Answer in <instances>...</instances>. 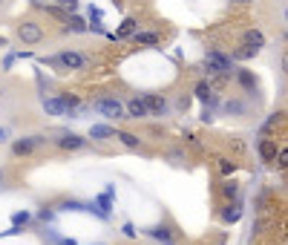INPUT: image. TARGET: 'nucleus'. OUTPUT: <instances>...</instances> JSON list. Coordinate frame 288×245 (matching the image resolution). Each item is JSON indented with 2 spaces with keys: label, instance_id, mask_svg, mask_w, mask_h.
Here are the masks:
<instances>
[{
  "label": "nucleus",
  "instance_id": "obj_1",
  "mask_svg": "<svg viewBox=\"0 0 288 245\" xmlns=\"http://www.w3.org/2000/svg\"><path fill=\"white\" fill-rule=\"evenodd\" d=\"M233 70V55H225L219 49H207L205 52V72L210 78H219V75H228Z\"/></svg>",
  "mask_w": 288,
  "mask_h": 245
},
{
  "label": "nucleus",
  "instance_id": "obj_2",
  "mask_svg": "<svg viewBox=\"0 0 288 245\" xmlns=\"http://www.w3.org/2000/svg\"><path fill=\"white\" fill-rule=\"evenodd\" d=\"M15 32H18V38H21L23 47H35V44H41V41L46 38L44 26L38 24V21H21Z\"/></svg>",
  "mask_w": 288,
  "mask_h": 245
},
{
  "label": "nucleus",
  "instance_id": "obj_3",
  "mask_svg": "<svg viewBox=\"0 0 288 245\" xmlns=\"http://www.w3.org/2000/svg\"><path fill=\"white\" fill-rule=\"evenodd\" d=\"M55 58H58V67H61V70H87V67H90V58L75 52V49H64V52H58Z\"/></svg>",
  "mask_w": 288,
  "mask_h": 245
},
{
  "label": "nucleus",
  "instance_id": "obj_4",
  "mask_svg": "<svg viewBox=\"0 0 288 245\" xmlns=\"http://www.w3.org/2000/svg\"><path fill=\"white\" fill-rule=\"evenodd\" d=\"M95 110L104 113L107 118H124L127 104H121L118 98H98V101H95Z\"/></svg>",
  "mask_w": 288,
  "mask_h": 245
},
{
  "label": "nucleus",
  "instance_id": "obj_5",
  "mask_svg": "<svg viewBox=\"0 0 288 245\" xmlns=\"http://www.w3.org/2000/svg\"><path fill=\"white\" fill-rule=\"evenodd\" d=\"M46 136H26V139H18L15 144H12V156H29V153H35V147L38 144H44Z\"/></svg>",
  "mask_w": 288,
  "mask_h": 245
},
{
  "label": "nucleus",
  "instance_id": "obj_6",
  "mask_svg": "<svg viewBox=\"0 0 288 245\" xmlns=\"http://www.w3.org/2000/svg\"><path fill=\"white\" fill-rule=\"evenodd\" d=\"M138 32V21L136 18H124L121 21V26H118V32H110V41H124V38H133Z\"/></svg>",
  "mask_w": 288,
  "mask_h": 245
},
{
  "label": "nucleus",
  "instance_id": "obj_7",
  "mask_svg": "<svg viewBox=\"0 0 288 245\" xmlns=\"http://www.w3.org/2000/svg\"><path fill=\"white\" fill-rule=\"evenodd\" d=\"M150 107V116H167V98L164 95H153V93H144L141 95Z\"/></svg>",
  "mask_w": 288,
  "mask_h": 245
},
{
  "label": "nucleus",
  "instance_id": "obj_8",
  "mask_svg": "<svg viewBox=\"0 0 288 245\" xmlns=\"http://www.w3.org/2000/svg\"><path fill=\"white\" fill-rule=\"evenodd\" d=\"M150 116V107H147V101L144 98H130L127 101V118H147Z\"/></svg>",
  "mask_w": 288,
  "mask_h": 245
},
{
  "label": "nucleus",
  "instance_id": "obj_9",
  "mask_svg": "<svg viewBox=\"0 0 288 245\" xmlns=\"http://www.w3.org/2000/svg\"><path fill=\"white\" fill-rule=\"evenodd\" d=\"M84 144H87V139L78 136V133H64V136L58 139V147H61V150H81Z\"/></svg>",
  "mask_w": 288,
  "mask_h": 245
},
{
  "label": "nucleus",
  "instance_id": "obj_10",
  "mask_svg": "<svg viewBox=\"0 0 288 245\" xmlns=\"http://www.w3.org/2000/svg\"><path fill=\"white\" fill-rule=\"evenodd\" d=\"M193 95L199 98V101H205L207 107L216 104V95H213V87H210V81H199V84L193 87Z\"/></svg>",
  "mask_w": 288,
  "mask_h": 245
},
{
  "label": "nucleus",
  "instance_id": "obj_11",
  "mask_svg": "<svg viewBox=\"0 0 288 245\" xmlns=\"http://www.w3.org/2000/svg\"><path fill=\"white\" fill-rule=\"evenodd\" d=\"M113 199H115V185H107V190H104L101 196H95V205L101 208V213L110 219V210H113Z\"/></svg>",
  "mask_w": 288,
  "mask_h": 245
},
{
  "label": "nucleus",
  "instance_id": "obj_12",
  "mask_svg": "<svg viewBox=\"0 0 288 245\" xmlns=\"http://www.w3.org/2000/svg\"><path fill=\"white\" fill-rule=\"evenodd\" d=\"M239 219H242V202L239 199H236V202H228L225 210H222V222H225V225H236Z\"/></svg>",
  "mask_w": 288,
  "mask_h": 245
},
{
  "label": "nucleus",
  "instance_id": "obj_13",
  "mask_svg": "<svg viewBox=\"0 0 288 245\" xmlns=\"http://www.w3.org/2000/svg\"><path fill=\"white\" fill-rule=\"evenodd\" d=\"M276 156H279V147H276V141L274 139H262L259 141V159L262 162H276Z\"/></svg>",
  "mask_w": 288,
  "mask_h": 245
},
{
  "label": "nucleus",
  "instance_id": "obj_14",
  "mask_svg": "<svg viewBox=\"0 0 288 245\" xmlns=\"http://www.w3.org/2000/svg\"><path fill=\"white\" fill-rule=\"evenodd\" d=\"M216 170H219L222 179H230V176L239 170V162H233L230 156H219V159H216Z\"/></svg>",
  "mask_w": 288,
  "mask_h": 245
},
{
  "label": "nucleus",
  "instance_id": "obj_15",
  "mask_svg": "<svg viewBox=\"0 0 288 245\" xmlns=\"http://www.w3.org/2000/svg\"><path fill=\"white\" fill-rule=\"evenodd\" d=\"M90 29V24L84 21V18H78V15H69L67 21H64V32H72V35H84Z\"/></svg>",
  "mask_w": 288,
  "mask_h": 245
},
{
  "label": "nucleus",
  "instance_id": "obj_16",
  "mask_svg": "<svg viewBox=\"0 0 288 245\" xmlns=\"http://www.w3.org/2000/svg\"><path fill=\"white\" fill-rule=\"evenodd\" d=\"M44 113L46 116H67V107H64V101H61V95H55V98H46L44 95Z\"/></svg>",
  "mask_w": 288,
  "mask_h": 245
},
{
  "label": "nucleus",
  "instance_id": "obj_17",
  "mask_svg": "<svg viewBox=\"0 0 288 245\" xmlns=\"http://www.w3.org/2000/svg\"><path fill=\"white\" fill-rule=\"evenodd\" d=\"M144 233H147L150 239H156V242H170L173 239V231L167 225H153V228H147Z\"/></svg>",
  "mask_w": 288,
  "mask_h": 245
},
{
  "label": "nucleus",
  "instance_id": "obj_18",
  "mask_svg": "<svg viewBox=\"0 0 288 245\" xmlns=\"http://www.w3.org/2000/svg\"><path fill=\"white\" fill-rule=\"evenodd\" d=\"M90 139H95V141L115 139V130L110 127V124H92V127H90Z\"/></svg>",
  "mask_w": 288,
  "mask_h": 245
},
{
  "label": "nucleus",
  "instance_id": "obj_19",
  "mask_svg": "<svg viewBox=\"0 0 288 245\" xmlns=\"http://www.w3.org/2000/svg\"><path fill=\"white\" fill-rule=\"evenodd\" d=\"M115 139L121 141L124 147H130V150H138V147H141V139H138L136 133H127V130H115Z\"/></svg>",
  "mask_w": 288,
  "mask_h": 245
},
{
  "label": "nucleus",
  "instance_id": "obj_20",
  "mask_svg": "<svg viewBox=\"0 0 288 245\" xmlns=\"http://www.w3.org/2000/svg\"><path fill=\"white\" fill-rule=\"evenodd\" d=\"M242 41H245V44H251V47H265V35L262 32H259V29H245V32H242Z\"/></svg>",
  "mask_w": 288,
  "mask_h": 245
},
{
  "label": "nucleus",
  "instance_id": "obj_21",
  "mask_svg": "<svg viewBox=\"0 0 288 245\" xmlns=\"http://www.w3.org/2000/svg\"><path fill=\"white\" fill-rule=\"evenodd\" d=\"M236 81H239L248 93H256V78L251 75V70H236Z\"/></svg>",
  "mask_w": 288,
  "mask_h": 245
},
{
  "label": "nucleus",
  "instance_id": "obj_22",
  "mask_svg": "<svg viewBox=\"0 0 288 245\" xmlns=\"http://www.w3.org/2000/svg\"><path fill=\"white\" fill-rule=\"evenodd\" d=\"M228 153H230V156H245V153H248V144H245V139H239V136H230V139H228Z\"/></svg>",
  "mask_w": 288,
  "mask_h": 245
},
{
  "label": "nucleus",
  "instance_id": "obj_23",
  "mask_svg": "<svg viewBox=\"0 0 288 245\" xmlns=\"http://www.w3.org/2000/svg\"><path fill=\"white\" fill-rule=\"evenodd\" d=\"M222 196L228 199V202H236V199H239V185H236L233 179H225V182H222Z\"/></svg>",
  "mask_w": 288,
  "mask_h": 245
},
{
  "label": "nucleus",
  "instance_id": "obj_24",
  "mask_svg": "<svg viewBox=\"0 0 288 245\" xmlns=\"http://www.w3.org/2000/svg\"><path fill=\"white\" fill-rule=\"evenodd\" d=\"M133 41H136L138 47H156V44H159V35H156V32H136Z\"/></svg>",
  "mask_w": 288,
  "mask_h": 245
},
{
  "label": "nucleus",
  "instance_id": "obj_25",
  "mask_svg": "<svg viewBox=\"0 0 288 245\" xmlns=\"http://www.w3.org/2000/svg\"><path fill=\"white\" fill-rule=\"evenodd\" d=\"M61 101H64V107H67L69 116H72V113L81 107V98H78V95H72V93H61Z\"/></svg>",
  "mask_w": 288,
  "mask_h": 245
},
{
  "label": "nucleus",
  "instance_id": "obj_26",
  "mask_svg": "<svg viewBox=\"0 0 288 245\" xmlns=\"http://www.w3.org/2000/svg\"><path fill=\"white\" fill-rule=\"evenodd\" d=\"M245 110H248V107L242 104V101H236V98H228V101H225V113H230V116H245Z\"/></svg>",
  "mask_w": 288,
  "mask_h": 245
},
{
  "label": "nucleus",
  "instance_id": "obj_27",
  "mask_svg": "<svg viewBox=\"0 0 288 245\" xmlns=\"http://www.w3.org/2000/svg\"><path fill=\"white\" fill-rule=\"evenodd\" d=\"M29 222H32V213H29V210H15V213H12V225H18V228H26Z\"/></svg>",
  "mask_w": 288,
  "mask_h": 245
},
{
  "label": "nucleus",
  "instance_id": "obj_28",
  "mask_svg": "<svg viewBox=\"0 0 288 245\" xmlns=\"http://www.w3.org/2000/svg\"><path fill=\"white\" fill-rule=\"evenodd\" d=\"M58 210H72V213H78V210H87V205L78 202V199H64V202L58 205Z\"/></svg>",
  "mask_w": 288,
  "mask_h": 245
},
{
  "label": "nucleus",
  "instance_id": "obj_29",
  "mask_svg": "<svg viewBox=\"0 0 288 245\" xmlns=\"http://www.w3.org/2000/svg\"><path fill=\"white\" fill-rule=\"evenodd\" d=\"M256 52H259L256 47H251V44H245L242 49H236V52H233V58H236V61H248V58H253Z\"/></svg>",
  "mask_w": 288,
  "mask_h": 245
},
{
  "label": "nucleus",
  "instance_id": "obj_30",
  "mask_svg": "<svg viewBox=\"0 0 288 245\" xmlns=\"http://www.w3.org/2000/svg\"><path fill=\"white\" fill-rule=\"evenodd\" d=\"M121 233H124L127 239H136V236H138V231H136V225H133V222H124V225H121Z\"/></svg>",
  "mask_w": 288,
  "mask_h": 245
},
{
  "label": "nucleus",
  "instance_id": "obj_31",
  "mask_svg": "<svg viewBox=\"0 0 288 245\" xmlns=\"http://www.w3.org/2000/svg\"><path fill=\"white\" fill-rule=\"evenodd\" d=\"M38 219H41V222H52V219H55V210H52V208H41V210H38Z\"/></svg>",
  "mask_w": 288,
  "mask_h": 245
},
{
  "label": "nucleus",
  "instance_id": "obj_32",
  "mask_svg": "<svg viewBox=\"0 0 288 245\" xmlns=\"http://www.w3.org/2000/svg\"><path fill=\"white\" fill-rule=\"evenodd\" d=\"M58 6H64L69 15H75V9H78V0H58Z\"/></svg>",
  "mask_w": 288,
  "mask_h": 245
},
{
  "label": "nucleus",
  "instance_id": "obj_33",
  "mask_svg": "<svg viewBox=\"0 0 288 245\" xmlns=\"http://www.w3.org/2000/svg\"><path fill=\"white\" fill-rule=\"evenodd\" d=\"M276 164H279V167H288V144H285V147H279V156H276Z\"/></svg>",
  "mask_w": 288,
  "mask_h": 245
},
{
  "label": "nucleus",
  "instance_id": "obj_34",
  "mask_svg": "<svg viewBox=\"0 0 288 245\" xmlns=\"http://www.w3.org/2000/svg\"><path fill=\"white\" fill-rule=\"evenodd\" d=\"M167 159H170L173 164H182L184 162V153L182 150H170V153H167Z\"/></svg>",
  "mask_w": 288,
  "mask_h": 245
},
{
  "label": "nucleus",
  "instance_id": "obj_35",
  "mask_svg": "<svg viewBox=\"0 0 288 245\" xmlns=\"http://www.w3.org/2000/svg\"><path fill=\"white\" fill-rule=\"evenodd\" d=\"M199 118H202V124H210V121H213V110L205 104V110H202V116H199Z\"/></svg>",
  "mask_w": 288,
  "mask_h": 245
},
{
  "label": "nucleus",
  "instance_id": "obj_36",
  "mask_svg": "<svg viewBox=\"0 0 288 245\" xmlns=\"http://www.w3.org/2000/svg\"><path fill=\"white\" fill-rule=\"evenodd\" d=\"M55 242L58 245H78L75 239H67V236H55Z\"/></svg>",
  "mask_w": 288,
  "mask_h": 245
},
{
  "label": "nucleus",
  "instance_id": "obj_37",
  "mask_svg": "<svg viewBox=\"0 0 288 245\" xmlns=\"http://www.w3.org/2000/svg\"><path fill=\"white\" fill-rule=\"evenodd\" d=\"M282 72L288 75V52H282Z\"/></svg>",
  "mask_w": 288,
  "mask_h": 245
},
{
  "label": "nucleus",
  "instance_id": "obj_38",
  "mask_svg": "<svg viewBox=\"0 0 288 245\" xmlns=\"http://www.w3.org/2000/svg\"><path fill=\"white\" fill-rule=\"evenodd\" d=\"M0 141H6V130L0 127Z\"/></svg>",
  "mask_w": 288,
  "mask_h": 245
},
{
  "label": "nucleus",
  "instance_id": "obj_39",
  "mask_svg": "<svg viewBox=\"0 0 288 245\" xmlns=\"http://www.w3.org/2000/svg\"><path fill=\"white\" fill-rule=\"evenodd\" d=\"M3 47H6V38H0V49H3Z\"/></svg>",
  "mask_w": 288,
  "mask_h": 245
},
{
  "label": "nucleus",
  "instance_id": "obj_40",
  "mask_svg": "<svg viewBox=\"0 0 288 245\" xmlns=\"http://www.w3.org/2000/svg\"><path fill=\"white\" fill-rule=\"evenodd\" d=\"M282 18H285V24H288V6H285V12H282Z\"/></svg>",
  "mask_w": 288,
  "mask_h": 245
},
{
  "label": "nucleus",
  "instance_id": "obj_41",
  "mask_svg": "<svg viewBox=\"0 0 288 245\" xmlns=\"http://www.w3.org/2000/svg\"><path fill=\"white\" fill-rule=\"evenodd\" d=\"M3 6H6V0H0V9H3Z\"/></svg>",
  "mask_w": 288,
  "mask_h": 245
},
{
  "label": "nucleus",
  "instance_id": "obj_42",
  "mask_svg": "<svg viewBox=\"0 0 288 245\" xmlns=\"http://www.w3.org/2000/svg\"><path fill=\"white\" fill-rule=\"evenodd\" d=\"M233 3H248V0H233Z\"/></svg>",
  "mask_w": 288,
  "mask_h": 245
},
{
  "label": "nucleus",
  "instance_id": "obj_43",
  "mask_svg": "<svg viewBox=\"0 0 288 245\" xmlns=\"http://www.w3.org/2000/svg\"><path fill=\"white\" fill-rule=\"evenodd\" d=\"M0 182H3V170H0Z\"/></svg>",
  "mask_w": 288,
  "mask_h": 245
},
{
  "label": "nucleus",
  "instance_id": "obj_44",
  "mask_svg": "<svg viewBox=\"0 0 288 245\" xmlns=\"http://www.w3.org/2000/svg\"><path fill=\"white\" fill-rule=\"evenodd\" d=\"M161 245H173V242H161Z\"/></svg>",
  "mask_w": 288,
  "mask_h": 245
},
{
  "label": "nucleus",
  "instance_id": "obj_45",
  "mask_svg": "<svg viewBox=\"0 0 288 245\" xmlns=\"http://www.w3.org/2000/svg\"><path fill=\"white\" fill-rule=\"evenodd\" d=\"M95 245H101V242H95Z\"/></svg>",
  "mask_w": 288,
  "mask_h": 245
}]
</instances>
